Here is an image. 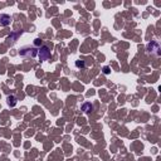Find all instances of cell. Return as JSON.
<instances>
[{"instance_id": "cell-2", "label": "cell", "mask_w": 161, "mask_h": 161, "mask_svg": "<svg viewBox=\"0 0 161 161\" xmlns=\"http://www.w3.org/2000/svg\"><path fill=\"white\" fill-rule=\"evenodd\" d=\"M38 54L37 52V49H35L34 47H24V48H21V50H20V56H23V57H35Z\"/></svg>"}, {"instance_id": "cell-7", "label": "cell", "mask_w": 161, "mask_h": 161, "mask_svg": "<svg viewBox=\"0 0 161 161\" xmlns=\"http://www.w3.org/2000/svg\"><path fill=\"white\" fill-rule=\"evenodd\" d=\"M76 67L77 68H85V62H83V60H77Z\"/></svg>"}, {"instance_id": "cell-1", "label": "cell", "mask_w": 161, "mask_h": 161, "mask_svg": "<svg viewBox=\"0 0 161 161\" xmlns=\"http://www.w3.org/2000/svg\"><path fill=\"white\" fill-rule=\"evenodd\" d=\"M38 56H39L40 62H44V60H48L50 57V50L47 46H42L39 48V52H38Z\"/></svg>"}, {"instance_id": "cell-3", "label": "cell", "mask_w": 161, "mask_h": 161, "mask_svg": "<svg viewBox=\"0 0 161 161\" xmlns=\"http://www.w3.org/2000/svg\"><path fill=\"white\" fill-rule=\"evenodd\" d=\"M147 49H149V52L151 54H155V56H159L160 54V47H159V44L155 43V42H152V43H150L149 46H147Z\"/></svg>"}, {"instance_id": "cell-5", "label": "cell", "mask_w": 161, "mask_h": 161, "mask_svg": "<svg viewBox=\"0 0 161 161\" xmlns=\"http://www.w3.org/2000/svg\"><path fill=\"white\" fill-rule=\"evenodd\" d=\"M82 111L86 112V113H88L89 111H92V105L88 103V102H87V103H85V105L82 106Z\"/></svg>"}, {"instance_id": "cell-4", "label": "cell", "mask_w": 161, "mask_h": 161, "mask_svg": "<svg viewBox=\"0 0 161 161\" xmlns=\"http://www.w3.org/2000/svg\"><path fill=\"white\" fill-rule=\"evenodd\" d=\"M11 21V18L8 14H0V27H6Z\"/></svg>"}, {"instance_id": "cell-6", "label": "cell", "mask_w": 161, "mask_h": 161, "mask_svg": "<svg viewBox=\"0 0 161 161\" xmlns=\"http://www.w3.org/2000/svg\"><path fill=\"white\" fill-rule=\"evenodd\" d=\"M8 103H9V106H11V107L13 106H15L17 105V98H15L14 96H9L8 97Z\"/></svg>"}, {"instance_id": "cell-9", "label": "cell", "mask_w": 161, "mask_h": 161, "mask_svg": "<svg viewBox=\"0 0 161 161\" xmlns=\"http://www.w3.org/2000/svg\"><path fill=\"white\" fill-rule=\"evenodd\" d=\"M103 73H105V74H108V73H109V68H108V67H105V68H103Z\"/></svg>"}, {"instance_id": "cell-8", "label": "cell", "mask_w": 161, "mask_h": 161, "mask_svg": "<svg viewBox=\"0 0 161 161\" xmlns=\"http://www.w3.org/2000/svg\"><path fill=\"white\" fill-rule=\"evenodd\" d=\"M40 43H42V42H40V39H39V38H38V39H35V40H34V46H39Z\"/></svg>"}]
</instances>
